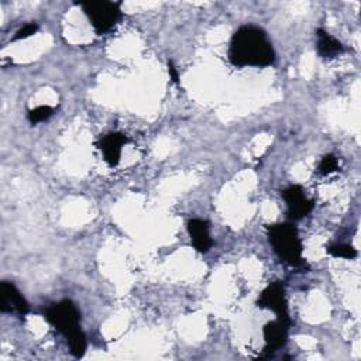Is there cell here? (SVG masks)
<instances>
[{"label":"cell","mask_w":361,"mask_h":361,"mask_svg":"<svg viewBox=\"0 0 361 361\" xmlns=\"http://www.w3.org/2000/svg\"><path fill=\"white\" fill-rule=\"evenodd\" d=\"M317 54L322 58H334L344 51L343 44L330 35L327 31L319 28L317 30Z\"/></svg>","instance_id":"cell-11"},{"label":"cell","mask_w":361,"mask_h":361,"mask_svg":"<svg viewBox=\"0 0 361 361\" xmlns=\"http://www.w3.org/2000/svg\"><path fill=\"white\" fill-rule=\"evenodd\" d=\"M168 73H169V78L172 79V82L179 83V73L171 61H168Z\"/></svg>","instance_id":"cell-17"},{"label":"cell","mask_w":361,"mask_h":361,"mask_svg":"<svg viewBox=\"0 0 361 361\" xmlns=\"http://www.w3.org/2000/svg\"><path fill=\"white\" fill-rule=\"evenodd\" d=\"M0 310L3 313L16 312L20 316L27 314L30 310L28 302L11 282L4 281L0 283Z\"/></svg>","instance_id":"cell-8"},{"label":"cell","mask_w":361,"mask_h":361,"mask_svg":"<svg viewBox=\"0 0 361 361\" xmlns=\"http://www.w3.org/2000/svg\"><path fill=\"white\" fill-rule=\"evenodd\" d=\"M54 113V109L51 106H38L35 109H31L28 111V121L31 124H38L41 121H45L48 120Z\"/></svg>","instance_id":"cell-14"},{"label":"cell","mask_w":361,"mask_h":361,"mask_svg":"<svg viewBox=\"0 0 361 361\" xmlns=\"http://www.w3.org/2000/svg\"><path fill=\"white\" fill-rule=\"evenodd\" d=\"M283 200L288 206V214L293 220H300L313 210V200L307 199L302 186L292 185L282 192Z\"/></svg>","instance_id":"cell-7"},{"label":"cell","mask_w":361,"mask_h":361,"mask_svg":"<svg viewBox=\"0 0 361 361\" xmlns=\"http://www.w3.org/2000/svg\"><path fill=\"white\" fill-rule=\"evenodd\" d=\"M188 231L192 238L195 248L199 252H207L212 247V238L209 233V226L202 219H190L188 221Z\"/></svg>","instance_id":"cell-10"},{"label":"cell","mask_w":361,"mask_h":361,"mask_svg":"<svg viewBox=\"0 0 361 361\" xmlns=\"http://www.w3.org/2000/svg\"><path fill=\"white\" fill-rule=\"evenodd\" d=\"M37 30H38V25H37L35 23H28V24H25L24 27H21V28L16 32V35H14L13 39H24V38H28V37H31L32 34H35Z\"/></svg>","instance_id":"cell-16"},{"label":"cell","mask_w":361,"mask_h":361,"mask_svg":"<svg viewBox=\"0 0 361 361\" xmlns=\"http://www.w3.org/2000/svg\"><path fill=\"white\" fill-rule=\"evenodd\" d=\"M290 324L292 323H289V322L275 319L272 322H268L264 326L262 334H264V338H265V347H264L262 354L259 355V358H268L276 350H279L281 347L285 345V343L288 340V331H289Z\"/></svg>","instance_id":"cell-6"},{"label":"cell","mask_w":361,"mask_h":361,"mask_svg":"<svg viewBox=\"0 0 361 361\" xmlns=\"http://www.w3.org/2000/svg\"><path fill=\"white\" fill-rule=\"evenodd\" d=\"M327 254L338 258L353 259L357 257V250L350 244H333L327 248Z\"/></svg>","instance_id":"cell-13"},{"label":"cell","mask_w":361,"mask_h":361,"mask_svg":"<svg viewBox=\"0 0 361 361\" xmlns=\"http://www.w3.org/2000/svg\"><path fill=\"white\" fill-rule=\"evenodd\" d=\"M228 59L235 66H268L275 61V51L265 31L257 25L240 27L231 37Z\"/></svg>","instance_id":"cell-1"},{"label":"cell","mask_w":361,"mask_h":361,"mask_svg":"<svg viewBox=\"0 0 361 361\" xmlns=\"http://www.w3.org/2000/svg\"><path fill=\"white\" fill-rule=\"evenodd\" d=\"M66 341H68V345H69V351L73 357L79 358L85 354V351H86V336L82 331V329H79L75 333H72L71 336H68Z\"/></svg>","instance_id":"cell-12"},{"label":"cell","mask_w":361,"mask_h":361,"mask_svg":"<svg viewBox=\"0 0 361 361\" xmlns=\"http://www.w3.org/2000/svg\"><path fill=\"white\" fill-rule=\"evenodd\" d=\"M120 6V1L106 0L82 3V8L97 34H104L110 31L118 23V20L121 18Z\"/></svg>","instance_id":"cell-3"},{"label":"cell","mask_w":361,"mask_h":361,"mask_svg":"<svg viewBox=\"0 0 361 361\" xmlns=\"http://www.w3.org/2000/svg\"><path fill=\"white\" fill-rule=\"evenodd\" d=\"M257 306L261 309L272 310L276 314V319L292 323L288 310V302L285 296V286L281 281H275L269 283L259 295L257 300Z\"/></svg>","instance_id":"cell-5"},{"label":"cell","mask_w":361,"mask_h":361,"mask_svg":"<svg viewBox=\"0 0 361 361\" xmlns=\"http://www.w3.org/2000/svg\"><path fill=\"white\" fill-rule=\"evenodd\" d=\"M268 241L275 254L288 265L305 268L306 261L302 257V241L298 230L290 223H278L268 227Z\"/></svg>","instance_id":"cell-2"},{"label":"cell","mask_w":361,"mask_h":361,"mask_svg":"<svg viewBox=\"0 0 361 361\" xmlns=\"http://www.w3.org/2000/svg\"><path fill=\"white\" fill-rule=\"evenodd\" d=\"M44 316L48 320V323L54 326L58 331H61L65 337L71 336L72 333L80 329V313L76 305L69 299H63L52 305L45 310Z\"/></svg>","instance_id":"cell-4"},{"label":"cell","mask_w":361,"mask_h":361,"mask_svg":"<svg viewBox=\"0 0 361 361\" xmlns=\"http://www.w3.org/2000/svg\"><path fill=\"white\" fill-rule=\"evenodd\" d=\"M126 142H127V137L123 133H109L97 144L99 149L103 154L104 161L110 166H116L120 162L121 149Z\"/></svg>","instance_id":"cell-9"},{"label":"cell","mask_w":361,"mask_h":361,"mask_svg":"<svg viewBox=\"0 0 361 361\" xmlns=\"http://www.w3.org/2000/svg\"><path fill=\"white\" fill-rule=\"evenodd\" d=\"M337 168H338L337 158L333 154H327L322 158V161L319 164V168H317V172L320 175H329V173L337 171Z\"/></svg>","instance_id":"cell-15"}]
</instances>
